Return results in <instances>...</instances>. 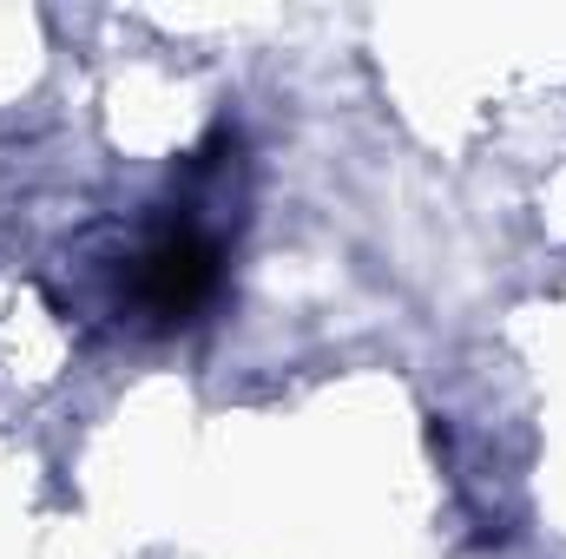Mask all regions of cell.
Here are the masks:
<instances>
[{
	"mask_svg": "<svg viewBox=\"0 0 566 559\" xmlns=\"http://www.w3.org/2000/svg\"><path fill=\"white\" fill-rule=\"evenodd\" d=\"M218 283H224V244H218V231L198 211H171L126 257V303L151 329L191 323L218 296Z\"/></svg>",
	"mask_w": 566,
	"mask_h": 559,
	"instance_id": "1",
	"label": "cell"
}]
</instances>
